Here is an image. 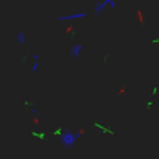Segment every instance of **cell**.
I'll return each instance as SVG.
<instances>
[{
	"label": "cell",
	"instance_id": "cell-1",
	"mask_svg": "<svg viewBox=\"0 0 159 159\" xmlns=\"http://www.w3.org/2000/svg\"><path fill=\"white\" fill-rule=\"evenodd\" d=\"M78 136H80V133H73V131L66 129V131H62V134L59 136V142H61V145H62V147L70 148V147H73V145L76 143Z\"/></svg>",
	"mask_w": 159,
	"mask_h": 159
},
{
	"label": "cell",
	"instance_id": "cell-5",
	"mask_svg": "<svg viewBox=\"0 0 159 159\" xmlns=\"http://www.w3.org/2000/svg\"><path fill=\"white\" fill-rule=\"evenodd\" d=\"M14 41L19 44V45H22V44H25V41H27V36H25V31H19V33H16V38H14Z\"/></svg>",
	"mask_w": 159,
	"mask_h": 159
},
{
	"label": "cell",
	"instance_id": "cell-3",
	"mask_svg": "<svg viewBox=\"0 0 159 159\" xmlns=\"http://www.w3.org/2000/svg\"><path fill=\"white\" fill-rule=\"evenodd\" d=\"M84 17H88V13H70V14L58 16L56 19L59 22H66V20H78V19H84Z\"/></svg>",
	"mask_w": 159,
	"mask_h": 159
},
{
	"label": "cell",
	"instance_id": "cell-2",
	"mask_svg": "<svg viewBox=\"0 0 159 159\" xmlns=\"http://www.w3.org/2000/svg\"><path fill=\"white\" fill-rule=\"evenodd\" d=\"M106 7H109L112 11H116V8H117V5H116V0H100V2L95 5L94 13H95V14H100L102 11H105V8H106Z\"/></svg>",
	"mask_w": 159,
	"mask_h": 159
},
{
	"label": "cell",
	"instance_id": "cell-6",
	"mask_svg": "<svg viewBox=\"0 0 159 159\" xmlns=\"http://www.w3.org/2000/svg\"><path fill=\"white\" fill-rule=\"evenodd\" d=\"M38 70H39V62L38 61H33V64H31V69H30V72L34 75V73H38Z\"/></svg>",
	"mask_w": 159,
	"mask_h": 159
},
{
	"label": "cell",
	"instance_id": "cell-4",
	"mask_svg": "<svg viewBox=\"0 0 159 159\" xmlns=\"http://www.w3.org/2000/svg\"><path fill=\"white\" fill-rule=\"evenodd\" d=\"M83 52V44H75L70 48V58H78Z\"/></svg>",
	"mask_w": 159,
	"mask_h": 159
}]
</instances>
